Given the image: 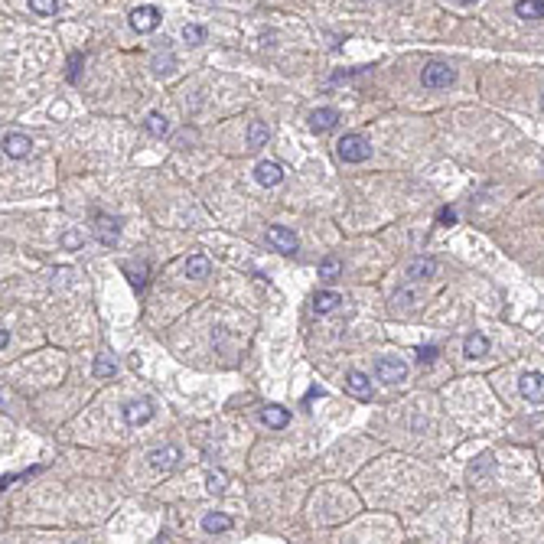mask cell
Wrapping results in <instances>:
<instances>
[{
    "instance_id": "cb8c5ba5",
    "label": "cell",
    "mask_w": 544,
    "mask_h": 544,
    "mask_svg": "<svg viewBox=\"0 0 544 544\" xmlns=\"http://www.w3.org/2000/svg\"><path fill=\"white\" fill-rule=\"evenodd\" d=\"M339 274H342V261H339V257H323L320 278H323V280H336Z\"/></svg>"
},
{
    "instance_id": "8992f818",
    "label": "cell",
    "mask_w": 544,
    "mask_h": 544,
    "mask_svg": "<svg viewBox=\"0 0 544 544\" xmlns=\"http://www.w3.org/2000/svg\"><path fill=\"white\" fill-rule=\"evenodd\" d=\"M267 241L274 245V251H280V255H297V235L290 232V228H284V225H271L267 228Z\"/></svg>"
},
{
    "instance_id": "5bb4252c",
    "label": "cell",
    "mask_w": 544,
    "mask_h": 544,
    "mask_svg": "<svg viewBox=\"0 0 544 544\" xmlns=\"http://www.w3.org/2000/svg\"><path fill=\"white\" fill-rule=\"evenodd\" d=\"M255 180L261 182V186H280L284 182V170H280V163H271V160H261L255 167Z\"/></svg>"
},
{
    "instance_id": "e0dca14e",
    "label": "cell",
    "mask_w": 544,
    "mask_h": 544,
    "mask_svg": "<svg viewBox=\"0 0 544 544\" xmlns=\"http://www.w3.org/2000/svg\"><path fill=\"white\" fill-rule=\"evenodd\" d=\"M339 303H342V294H336V290H323V294L313 297V313H316V316H326V313H332Z\"/></svg>"
},
{
    "instance_id": "6da1fadb",
    "label": "cell",
    "mask_w": 544,
    "mask_h": 544,
    "mask_svg": "<svg viewBox=\"0 0 544 544\" xmlns=\"http://www.w3.org/2000/svg\"><path fill=\"white\" fill-rule=\"evenodd\" d=\"M336 153H339L342 163H365L372 157V144H368V137H362V134H346V137L336 144Z\"/></svg>"
},
{
    "instance_id": "3957f363",
    "label": "cell",
    "mask_w": 544,
    "mask_h": 544,
    "mask_svg": "<svg viewBox=\"0 0 544 544\" xmlns=\"http://www.w3.org/2000/svg\"><path fill=\"white\" fill-rule=\"evenodd\" d=\"M375 378L384 384H398L407 378V365L398 359V355H382L378 362H375Z\"/></svg>"
},
{
    "instance_id": "603a6c76",
    "label": "cell",
    "mask_w": 544,
    "mask_h": 544,
    "mask_svg": "<svg viewBox=\"0 0 544 544\" xmlns=\"http://www.w3.org/2000/svg\"><path fill=\"white\" fill-rule=\"evenodd\" d=\"M114 372H118V362H114V355L98 352V355H95V378H111Z\"/></svg>"
},
{
    "instance_id": "5b68a950",
    "label": "cell",
    "mask_w": 544,
    "mask_h": 544,
    "mask_svg": "<svg viewBox=\"0 0 544 544\" xmlns=\"http://www.w3.org/2000/svg\"><path fill=\"white\" fill-rule=\"evenodd\" d=\"M130 26L137 33H153L160 26V10L153 3H144V7H134L130 10Z\"/></svg>"
},
{
    "instance_id": "f1b7e54d",
    "label": "cell",
    "mask_w": 544,
    "mask_h": 544,
    "mask_svg": "<svg viewBox=\"0 0 544 544\" xmlns=\"http://www.w3.org/2000/svg\"><path fill=\"white\" fill-rule=\"evenodd\" d=\"M173 65H176V59H173V56H167V59H163V56H157V59H153V69H157V75H170Z\"/></svg>"
},
{
    "instance_id": "ba28073f",
    "label": "cell",
    "mask_w": 544,
    "mask_h": 544,
    "mask_svg": "<svg viewBox=\"0 0 544 544\" xmlns=\"http://www.w3.org/2000/svg\"><path fill=\"white\" fill-rule=\"evenodd\" d=\"M121 414H124V420H128L130 427H140V424H147L150 417H153V401H147V398H137V401H128V405L121 407Z\"/></svg>"
},
{
    "instance_id": "4316f807",
    "label": "cell",
    "mask_w": 544,
    "mask_h": 544,
    "mask_svg": "<svg viewBox=\"0 0 544 544\" xmlns=\"http://www.w3.org/2000/svg\"><path fill=\"white\" fill-rule=\"evenodd\" d=\"M225 482H228L225 473H209V476H205V489L212 492V495H219V492H225Z\"/></svg>"
},
{
    "instance_id": "52a82bcc",
    "label": "cell",
    "mask_w": 544,
    "mask_h": 544,
    "mask_svg": "<svg viewBox=\"0 0 544 544\" xmlns=\"http://www.w3.org/2000/svg\"><path fill=\"white\" fill-rule=\"evenodd\" d=\"M518 391H522L525 401L544 405V375L541 372H525L522 378H518Z\"/></svg>"
},
{
    "instance_id": "f546056e",
    "label": "cell",
    "mask_w": 544,
    "mask_h": 544,
    "mask_svg": "<svg viewBox=\"0 0 544 544\" xmlns=\"http://www.w3.org/2000/svg\"><path fill=\"white\" fill-rule=\"evenodd\" d=\"M82 59H85V53H75L72 56V62H69V82L78 78V65H82Z\"/></svg>"
},
{
    "instance_id": "30bf717a",
    "label": "cell",
    "mask_w": 544,
    "mask_h": 544,
    "mask_svg": "<svg viewBox=\"0 0 544 544\" xmlns=\"http://www.w3.org/2000/svg\"><path fill=\"white\" fill-rule=\"evenodd\" d=\"M30 150H33V140L26 137V134H17V130L3 134V153H7L10 160H23V157H30Z\"/></svg>"
},
{
    "instance_id": "7402d4cb",
    "label": "cell",
    "mask_w": 544,
    "mask_h": 544,
    "mask_svg": "<svg viewBox=\"0 0 544 544\" xmlns=\"http://www.w3.org/2000/svg\"><path fill=\"white\" fill-rule=\"evenodd\" d=\"M228 528H232V518L222 515V512H209L203 518V532L205 534H222V532H228Z\"/></svg>"
},
{
    "instance_id": "d4e9b609",
    "label": "cell",
    "mask_w": 544,
    "mask_h": 544,
    "mask_svg": "<svg viewBox=\"0 0 544 544\" xmlns=\"http://www.w3.org/2000/svg\"><path fill=\"white\" fill-rule=\"evenodd\" d=\"M182 36H186V43L199 46V43H205V26H199V23H186V26H182Z\"/></svg>"
},
{
    "instance_id": "4dcf8cb0",
    "label": "cell",
    "mask_w": 544,
    "mask_h": 544,
    "mask_svg": "<svg viewBox=\"0 0 544 544\" xmlns=\"http://www.w3.org/2000/svg\"><path fill=\"white\" fill-rule=\"evenodd\" d=\"M437 222H440V225H453V222H457V212H453L450 205H443V209L437 212Z\"/></svg>"
},
{
    "instance_id": "9c48e42d",
    "label": "cell",
    "mask_w": 544,
    "mask_h": 544,
    "mask_svg": "<svg viewBox=\"0 0 544 544\" xmlns=\"http://www.w3.org/2000/svg\"><path fill=\"white\" fill-rule=\"evenodd\" d=\"M95 235H98V241H101L105 248L118 245V238H121V219H118V215H114V219L98 215V219H95Z\"/></svg>"
},
{
    "instance_id": "7a4b0ae2",
    "label": "cell",
    "mask_w": 544,
    "mask_h": 544,
    "mask_svg": "<svg viewBox=\"0 0 544 544\" xmlns=\"http://www.w3.org/2000/svg\"><path fill=\"white\" fill-rule=\"evenodd\" d=\"M453 78H457V69L447 62H440V59H434V62L424 65V72H420V82H424V88H450L453 85Z\"/></svg>"
},
{
    "instance_id": "9a60e30c",
    "label": "cell",
    "mask_w": 544,
    "mask_h": 544,
    "mask_svg": "<svg viewBox=\"0 0 544 544\" xmlns=\"http://www.w3.org/2000/svg\"><path fill=\"white\" fill-rule=\"evenodd\" d=\"M261 424H267L271 430H284L290 424V411L280 405H267L261 407Z\"/></svg>"
},
{
    "instance_id": "8fae6325",
    "label": "cell",
    "mask_w": 544,
    "mask_h": 544,
    "mask_svg": "<svg viewBox=\"0 0 544 544\" xmlns=\"http://www.w3.org/2000/svg\"><path fill=\"white\" fill-rule=\"evenodd\" d=\"M346 391L355 395L359 401H368L372 398V378L365 372H359V368H352V372H346Z\"/></svg>"
},
{
    "instance_id": "1f68e13d",
    "label": "cell",
    "mask_w": 544,
    "mask_h": 544,
    "mask_svg": "<svg viewBox=\"0 0 544 544\" xmlns=\"http://www.w3.org/2000/svg\"><path fill=\"white\" fill-rule=\"evenodd\" d=\"M78 241H82V238L75 235V232H69V235L62 238V245H65V248H78Z\"/></svg>"
},
{
    "instance_id": "7c38bea8",
    "label": "cell",
    "mask_w": 544,
    "mask_h": 544,
    "mask_svg": "<svg viewBox=\"0 0 544 544\" xmlns=\"http://www.w3.org/2000/svg\"><path fill=\"white\" fill-rule=\"evenodd\" d=\"M437 271H440L437 257H417V261H411V264H407V274H405V278L407 280H430V278H437Z\"/></svg>"
},
{
    "instance_id": "44dd1931",
    "label": "cell",
    "mask_w": 544,
    "mask_h": 544,
    "mask_svg": "<svg viewBox=\"0 0 544 544\" xmlns=\"http://www.w3.org/2000/svg\"><path fill=\"white\" fill-rule=\"evenodd\" d=\"M209 271H212V264H209L205 255H192L189 261H186V278H192V280L209 278Z\"/></svg>"
},
{
    "instance_id": "2e32d148",
    "label": "cell",
    "mask_w": 544,
    "mask_h": 544,
    "mask_svg": "<svg viewBox=\"0 0 544 544\" xmlns=\"http://www.w3.org/2000/svg\"><path fill=\"white\" fill-rule=\"evenodd\" d=\"M463 355H466V359H482V355H489V339H486L482 332H470V336L463 339Z\"/></svg>"
},
{
    "instance_id": "83f0119b",
    "label": "cell",
    "mask_w": 544,
    "mask_h": 544,
    "mask_svg": "<svg viewBox=\"0 0 544 544\" xmlns=\"http://www.w3.org/2000/svg\"><path fill=\"white\" fill-rule=\"evenodd\" d=\"M437 355H440L437 346H420V349H417V362L430 365V362H437Z\"/></svg>"
},
{
    "instance_id": "277c9868",
    "label": "cell",
    "mask_w": 544,
    "mask_h": 544,
    "mask_svg": "<svg viewBox=\"0 0 544 544\" xmlns=\"http://www.w3.org/2000/svg\"><path fill=\"white\" fill-rule=\"evenodd\" d=\"M150 466L157 473H173L176 466H180V459H182V450L180 447H157V450H150Z\"/></svg>"
},
{
    "instance_id": "d6a6232c",
    "label": "cell",
    "mask_w": 544,
    "mask_h": 544,
    "mask_svg": "<svg viewBox=\"0 0 544 544\" xmlns=\"http://www.w3.org/2000/svg\"><path fill=\"white\" fill-rule=\"evenodd\" d=\"M313 398H323V388H320V384H316V388H309V395L303 398V405H309V401H313Z\"/></svg>"
},
{
    "instance_id": "4fadbf2b",
    "label": "cell",
    "mask_w": 544,
    "mask_h": 544,
    "mask_svg": "<svg viewBox=\"0 0 544 544\" xmlns=\"http://www.w3.org/2000/svg\"><path fill=\"white\" fill-rule=\"evenodd\" d=\"M339 124V111L336 108H316L313 114H309V130H316V134H326Z\"/></svg>"
},
{
    "instance_id": "ffe728a7",
    "label": "cell",
    "mask_w": 544,
    "mask_h": 544,
    "mask_svg": "<svg viewBox=\"0 0 544 544\" xmlns=\"http://www.w3.org/2000/svg\"><path fill=\"white\" fill-rule=\"evenodd\" d=\"M144 130H147L150 137H167L170 134V121L163 118L160 111H150L147 121H144Z\"/></svg>"
},
{
    "instance_id": "484cf974",
    "label": "cell",
    "mask_w": 544,
    "mask_h": 544,
    "mask_svg": "<svg viewBox=\"0 0 544 544\" xmlns=\"http://www.w3.org/2000/svg\"><path fill=\"white\" fill-rule=\"evenodd\" d=\"M33 13H40V17H53L59 10V0H30Z\"/></svg>"
},
{
    "instance_id": "ac0fdd59",
    "label": "cell",
    "mask_w": 544,
    "mask_h": 544,
    "mask_svg": "<svg viewBox=\"0 0 544 544\" xmlns=\"http://www.w3.org/2000/svg\"><path fill=\"white\" fill-rule=\"evenodd\" d=\"M515 17H522V20H544V0H518L515 3Z\"/></svg>"
},
{
    "instance_id": "d6986e66",
    "label": "cell",
    "mask_w": 544,
    "mask_h": 544,
    "mask_svg": "<svg viewBox=\"0 0 544 544\" xmlns=\"http://www.w3.org/2000/svg\"><path fill=\"white\" fill-rule=\"evenodd\" d=\"M267 140H271V128H267L264 121H251L248 124V147L257 150V147H264Z\"/></svg>"
}]
</instances>
